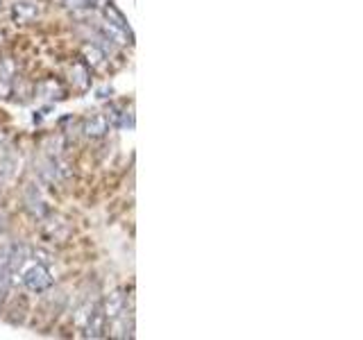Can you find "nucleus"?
<instances>
[{
	"label": "nucleus",
	"instance_id": "20e7f679",
	"mask_svg": "<svg viewBox=\"0 0 363 340\" xmlns=\"http://www.w3.org/2000/svg\"><path fill=\"white\" fill-rule=\"evenodd\" d=\"M37 3H28V0H26V3H16L14 5V18L16 21H32L34 16H37Z\"/></svg>",
	"mask_w": 363,
	"mask_h": 340
},
{
	"label": "nucleus",
	"instance_id": "9b49d317",
	"mask_svg": "<svg viewBox=\"0 0 363 340\" xmlns=\"http://www.w3.org/2000/svg\"><path fill=\"white\" fill-rule=\"evenodd\" d=\"M30 252H32L34 261H39L41 266H48L50 261H52V256H50L48 252H43V249H30Z\"/></svg>",
	"mask_w": 363,
	"mask_h": 340
},
{
	"label": "nucleus",
	"instance_id": "ddd939ff",
	"mask_svg": "<svg viewBox=\"0 0 363 340\" xmlns=\"http://www.w3.org/2000/svg\"><path fill=\"white\" fill-rule=\"evenodd\" d=\"M9 94H11V89L5 84V79L0 82V98H9Z\"/></svg>",
	"mask_w": 363,
	"mask_h": 340
},
{
	"label": "nucleus",
	"instance_id": "0eeeda50",
	"mask_svg": "<svg viewBox=\"0 0 363 340\" xmlns=\"http://www.w3.org/2000/svg\"><path fill=\"white\" fill-rule=\"evenodd\" d=\"M16 173V159L14 157H3L0 159V184H5Z\"/></svg>",
	"mask_w": 363,
	"mask_h": 340
},
{
	"label": "nucleus",
	"instance_id": "2eb2a0df",
	"mask_svg": "<svg viewBox=\"0 0 363 340\" xmlns=\"http://www.w3.org/2000/svg\"><path fill=\"white\" fill-rule=\"evenodd\" d=\"M0 230H3V213H0Z\"/></svg>",
	"mask_w": 363,
	"mask_h": 340
},
{
	"label": "nucleus",
	"instance_id": "f03ea898",
	"mask_svg": "<svg viewBox=\"0 0 363 340\" xmlns=\"http://www.w3.org/2000/svg\"><path fill=\"white\" fill-rule=\"evenodd\" d=\"M105 311H102V306H96L94 311H91L89 320H86V336L89 338H100L105 336Z\"/></svg>",
	"mask_w": 363,
	"mask_h": 340
},
{
	"label": "nucleus",
	"instance_id": "39448f33",
	"mask_svg": "<svg viewBox=\"0 0 363 340\" xmlns=\"http://www.w3.org/2000/svg\"><path fill=\"white\" fill-rule=\"evenodd\" d=\"M107 128H109V123H107L105 116H94V118H89V120H86L84 132H86L89 136H102V134L107 132Z\"/></svg>",
	"mask_w": 363,
	"mask_h": 340
},
{
	"label": "nucleus",
	"instance_id": "423d86ee",
	"mask_svg": "<svg viewBox=\"0 0 363 340\" xmlns=\"http://www.w3.org/2000/svg\"><path fill=\"white\" fill-rule=\"evenodd\" d=\"M37 91H39V96H43V98H62L64 96V89L57 84L55 79H45V82H41L37 86Z\"/></svg>",
	"mask_w": 363,
	"mask_h": 340
},
{
	"label": "nucleus",
	"instance_id": "f8f14e48",
	"mask_svg": "<svg viewBox=\"0 0 363 340\" xmlns=\"http://www.w3.org/2000/svg\"><path fill=\"white\" fill-rule=\"evenodd\" d=\"M66 5L71 7V9H79V7L86 5V0H66Z\"/></svg>",
	"mask_w": 363,
	"mask_h": 340
},
{
	"label": "nucleus",
	"instance_id": "1a4fd4ad",
	"mask_svg": "<svg viewBox=\"0 0 363 340\" xmlns=\"http://www.w3.org/2000/svg\"><path fill=\"white\" fill-rule=\"evenodd\" d=\"M71 79L79 86V89H86L89 86V79H86V68L84 66H73V73H71Z\"/></svg>",
	"mask_w": 363,
	"mask_h": 340
},
{
	"label": "nucleus",
	"instance_id": "7ed1b4c3",
	"mask_svg": "<svg viewBox=\"0 0 363 340\" xmlns=\"http://www.w3.org/2000/svg\"><path fill=\"white\" fill-rule=\"evenodd\" d=\"M123 309H125V295L121 290L111 293L109 298L105 300V304H102V311H105L107 320H116V317H121Z\"/></svg>",
	"mask_w": 363,
	"mask_h": 340
},
{
	"label": "nucleus",
	"instance_id": "4468645a",
	"mask_svg": "<svg viewBox=\"0 0 363 340\" xmlns=\"http://www.w3.org/2000/svg\"><path fill=\"white\" fill-rule=\"evenodd\" d=\"M94 5V7H105L107 5V0H86V5Z\"/></svg>",
	"mask_w": 363,
	"mask_h": 340
},
{
	"label": "nucleus",
	"instance_id": "6e6552de",
	"mask_svg": "<svg viewBox=\"0 0 363 340\" xmlns=\"http://www.w3.org/2000/svg\"><path fill=\"white\" fill-rule=\"evenodd\" d=\"M82 55H84V60H86L89 66H100L102 64V50L98 48V45H84Z\"/></svg>",
	"mask_w": 363,
	"mask_h": 340
},
{
	"label": "nucleus",
	"instance_id": "dca6fc26",
	"mask_svg": "<svg viewBox=\"0 0 363 340\" xmlns=\"http://www.w3.org/2000/svg\"><path fill=\"white\" fill-rule=\"evenodd\" d=\"M0 3H3V0H0Z\"/></svg>",
	"mask_w": 363,
	"mask_h": 340
},
{
	"label": "nucleus",
	"instance_id": "f257e3e1",
	"mask_svg": "<svg viewBox=\"0 0 363 340\" xmlns=\"http://www.w3.org/2000/svg\"><path fill=\"white\" fill-rule=\"evenodd\" d=\"M23 283H26L32 293H43L52 286V277H50V272L45 270V266L37 264L23 272Z\"/></svg>",
	"mask_w": 363,
	"mask_h": 340
},
{
	"label": "nucleus",
	"instance_id": "9d476101",
	"mask_svg": "<svg viewBox=\"0 0 363 340\" xmlns=\"http://www.w3.org/2000/svg\"><path fill=\"white\" fill-rule=\"evenodd\" d=\"M9 283H11V275H9L7 268H3V270H0V300H3L5 295H7Z\"/></svg>",
	"mask_w": 363,
	"mask_h": 340
}]
</instances>
